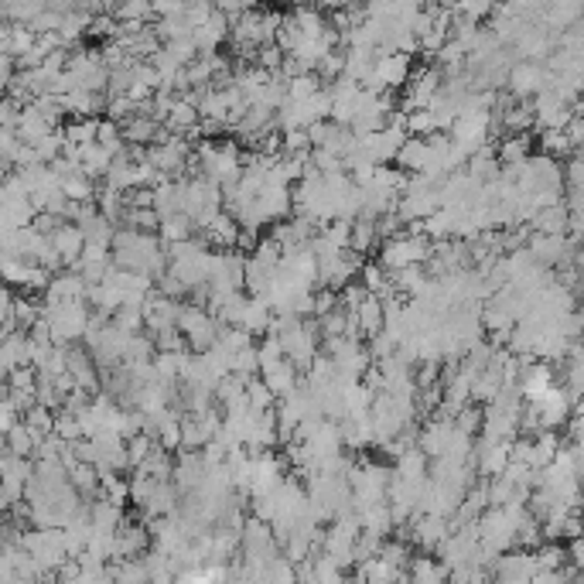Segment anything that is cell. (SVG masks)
<instances>
[{
	"label": "cell",
	"mask_w": 584,
	"mask_h": 584,
	"mask_svg": "<svg viewBox=\"0 0 584 584\" xmlns=\"http://www.w3.org/2000/svg\"><path fill=\"white\" fill-rule=\"evenodd\" d=\"M540 148L543 154H550V157H567V154L578 151V144H574V137L564 130H543L540 133Z\"/></svg>",
	"instance_id": "cell-27"
},
{
	"label": "cell",
	"mask_w": 584,
	"mask_h": 584,
	"mask_svg": "<svg viewBox=\"0 0 584 584\" xmlns=\"http://www.w3.org/2000/svg\"><path fill=\"white\" fill-rule=\"evenodd\" d=\"M389 277H393V287H396L400 298H417V294L428 287V281H431V274H428L424 263H411V267L389 270Z\"/></svg>",
	"instance_id": "cell-12"
},
{
	"label": "cell",
	"mask_w": 584,
	"mask_h": 584,
	"mask_svg": "<svg viewBox=\"0 0 584 584\" xmlns=\"http://www.w3.org/2000/svg\"><path fill=\"white\" fill-rule=\"evenodd\" d=\"M380 557H387L389 564L404 567V564H411V547H407V540H383Z\"/></svg>",
	"instance_id": "cell-47"
},
{
	"label": "cell",
	"mask_w": 584,
	"mask_h": 584,
	"mask_svg": "<svg viewBox=\"0 0 584 584\" xmlns=\"http://www.w3.org/2000/svg\"><path fill=\"white\" fill-rule=\"evenodd\" d=\"M318 324H322V339H328V335H346L348 311H346V308H335V311L322 315V318H318Z\"/></svg>",
	"instance_id": "cell-42"
},
{
	"label": "cell",
	"mask_w": 584,
	"mask_h": 584,
	"mask_svg": "<svg viewBox=\"0 0 584 584\" xmlns=\"http://www.w3.org/2000/svg\"><path fill=\"white\" fill-rule=\"evenodd\" d=\"M157 444V437H151L148 431L133 434V437H127V454H130V468H137L148 454H151V448Z\"/></svg>",
	"instance_id": "cell-37"
},
{
	"label": "cell",
	"mask_w": 584,
	"mask_h": 584,
	"mask_svg": "<svg viewBox=\"0 0 584 584\" xmlns=\"http://www.w3.org/2000/svg\"><path fill=\"white\" fill-rule=\"evenodd\" d=\"M52 243H55L59 257L65 260V267H76L79 257H83V250H86V233H83V226H79V222L65 219L62 226L52 233Z\"/></svg>",
	"instance_id": "cell-8"
},
{
	"label": "cell",
	"mask_w": 584,
	"mask_h": 584,
	"mask_svg": "<svg viewBox=\"0 0 584 584\" xmlns=\"http://www.w3.org/2000/svg\"><path fill=\"white\" fill-rule=\"evenodd\" d=\"M89 513H92V526H100V530H120V523H124V506L113 502L109 496L92 499Z\"/></svg>",
	"instance_id": "cell-19"
},
{
	"label": "cell",
	"mask_w": 584,
	"mask_h": 584,
	"mask_svg": "<svg viewBox=\"0 0 584 584\" xmlns=\"http://www.w3.org/2000/svg\"><path fill=\"white\" fill-rule=\"evenodd\" d=\"M35 151H38V161H44V164H52L55 157H62V151H65V130L55 127L52 133H44L42 140H35Z\"/></svg>",
	"instance_id": "cell-31"
},
{
	"label": "cell",
	"mask_w": 584,
	"mask_h": 584,
	"mask_svg": "<svg viewBox=\"0 0 584 584\" xmlns=\"http://www.w3.org/2000/svg\"><path fill=\"white\" fill-rule=\"evenodd\" d=\"M452 434H454V417H437L434 413V420H428L424 431L417 434V444L424 448L428 458H441V454L448 452V444H452Z\"/></svg>",
	"instance_id": "cell-7"
},
{
	"label": "cell",
	"mask_w": 584,
	"mask_h": 584,
	"mask_svg": "<svg viewBox=\"0 0 584 584\" xmlns=\"http://www.w3.org/2000/svg\"><path fill=\"white\" fill-rule=\"evenodd\" d=\"M120 127H124L127 144H154L157 140V130H161V120H154L148 113H133Z\"/></svg>",
	"instance_id": "cell-15"
},
{
	"label": "cell",
	"mask_w": 584,
	"mask_h": 584,
	"mask_svg": "<svg viewBox=\"0 0 584 584\" xmlns=\"http://www.w3.org/2000/svg\"><path fill=\"white\" fill-rule=\"evenodd\" d=\"M366 284L359 281V284H346V287H342V291H339V298H342V308H346V311H356V308H359V304L366 301Z\"/></svg>",
	"instance_id": "cell-49"
},
{
	"label": "cell",
	"mask_w": 584,
	"mask_h": 584,
	"mask_svg": "<svg viewBox=\"0 0 584 584\" xmlns=\"http://www.w3.org/2000/svg\"><path fill=\"white\" fill-rule=\"evenodd\" d=\"M239 229H243V226H239V219L233 216V212H226V209H222V212H219V216L212 219L205 229H202V236H205L209 246H216V250H233V246L239 243Z\"/></svg>",
	"instance_id": "cell-10"
},
{
	"label": "cell",
	"mask_w": 584,
	"mask_h": 584,
	"mask_svg": "<svg viewBox=\"0 0 584 584\" xmlns=\"http://www.w3.org/2000/svg\"><path fill=\"white\" fill-rule=\"evenodd\" d=\"M530 229H537V233H571V205H564V202L540 205L537 216L530 219Z\"/></svg>",
	"instance_id": "cell-11"
},
{
	"label": "cell",
	"mask_w": 584,
	"mask_h": 584,
	"mask_svg": "<svg viewBox=\"0 0 584 584\" xmlns=\"http://www.w3.org/2000/svg\"><path fill=\"white\" fill-rule=\"evenodd\" d=\"M537 571H540V561H537V550H530V547L506 550L492 564V578L499 581H533Z\"/></svg>",
	"instance_id": "cell-1"
},
{
	"label": "cell",
	"mask_w": 584,
	"mask_h": 584,
	"mask_svg": "<svg viewBox=\"0 0 584 584\" xmlns=\"http://www.w3.org/2000/svg\"><path fill=\"white\" fill-rule=\"evenodd\" d=\"M380 239V222L369 216H359L352 222V250H359V253H366L369 246Z\"/></svg>",
	"instance_id": "cell-28"
},
{
	"label": "cell",
	"mask_w": 584,
	"mask_h": 584,
	"mask_svg": "<svg viewBox=\"0 0 584 584\" xmlns=\"http://www.w3.org/2000/svg\"><path fill=\"white\" fill-rule=\"evenodd\" d=\"M89 294V281L76 270V267H62L52 284H48V291H44V301H79V298H86Z\"/></svg>",
	"instance_id": "cell-6"
},
{
	"label": "cell",
	"mask_w": 584,
	"mask_h": 584,
	"mask_svg": "<svg viewBox=\"0 0 584 584\" xmlns=\"http://www.w3.org/2000/svg\"><path fill=\"white\" fill-rule=\"evenodd\" d=\"M356 315H359V324H363V335H376L383 322H387V301L380 298V294H366V301L356 308Z\"/></svg>",
	"instance_id": "cell-17"
},
{
	"label": "cell",
	"mask_w": 584,
	"mask_h": 584,
	"mask_svg": "<svg viewBox=\"0 0 584 584\" xmlns=\"http://www.w3.org/2000/svg\"><path fill=\"white\" fill-rule=\"evenodd\" d=\"M311 151H315V140H311L308 127L284 133V154H311Z\"/></svg>",
	"instance_id": "cell-41"
},
{
	"label": "cell",
	"mask_w": 584,
	"mask_h": 584,
	"mask_svg": "<svg viewBox=\"0 0 584 584\" xmlns=\"http://www.w3.org/2000/svg\"><path fill=\"white\" fill-rule=\"evenodd\" d=\"M407 127H411V133H420V137H428V133H434L437 127V116H434V109H411L407 113Z\"/></svg>",
	"instance_id": "cell-39"
},
{
	"label": "cell",
	"mask_w": 584,
	"mask_h": 584,
	"mask_svg": "<svg viewBox=\"0 0 584 584\" xmlns=\"http://www.w3.org/2000/svg\"><path fill=\"white\" fill-rule=\"evenodd\" d=\"M448 7H454V14L472 18V21H485L489 14H496V0H452Z\"/></svg>",
	"instance_id": "cell-30"
},
{
	"label": "cell",
	"mask_w": 584,
	"mask_h": 584,
	"mask_svg": "<svg viewBox=\"0 0 584 584\" xmlns=\"http://www.w3.org/2000/svg\"><path fill=\"white\" fill-rule=\"evenodd\" d=\"M65 130V140L68 144H96L100 137V120L96 116H72L62 124Z\"/></svg>",
	"instance_id": "cell-22"
},
{
	"label": "cell",
	"mask_w": 584,
	"mask_h": 584,
	"mask_svg": "<svg viewBox=\"0 0 584 584\" xmlns=\"http://www.w3.org/2000/svg\"><path fill=\"white\" fill-rule=\"evenodd\" d=\"M322 236H328L339 250H348L352 246V219H332L322 229Z\"/></svg>",
	"instance_id": "cell-38"
},
{
	"label": "cell",
	"mask_w": 584,
	"mask_h": 584,
	"mask_svg": "<svg viewBox=\"0 0 584 584\" xmlns=\"http://www.w3.org/2000/svg\"><path fill=\"white\" fill-rule=\"evenodd\" d=\"M411 581H431V584H437L441 578H452V571H448V564L441 561H434V557H413L411 561Z\"/></svg>",
	"instance_id": "cell-26"
},
{
	"label": "cell",
	"mask_w": 584,
	"mask_h": 584,
	"mask_svg": "<svg viewBox=\"0 0 584 584\" xmlns=\"http://www.w3.org/2000/svg\"><path fill=\"white\" fill-rule=\"evenodd\" d=\"M441 72L437 68H417L411 76V83L404 86V100H400V109H428L434 103V96L441 92Z\"/></svg>",
	"instance_id": "cell-3"
},
{
	"label": "cell",
	"mask_w": 584,
	"mask_h": 584,
	"mask_svg": "<svg viewBox=\"0 0 584 584\" xmlns=\"http://www.w3.org/2000/svg\"><path fill=\"white\" fill-rule=\"evenodd\" d=\"M260 7H274V4H277V0H257Z\"/></svg>",
	"instance_id": "cell-51"
},
{
	"label": "cell",
	"mask_w": 584,
	"mask_h": 584,
	"mask_svg": "<svg viewBox=\"0 0 584 584\" xmlns=\"http://www.w3.org/2000/svg\"><path fill=\"white\" fill-rule=\"evenodd\" d=\"M113 157H116V154L96 140V144H86V151H83V168H86L89 178H96V181H100V178H107Z\"/></svg>",
	"instance_id": "cell-23"
},
{
	"label": "cell",
	"mask_w": 584,
	"mask_h": 584,
	"mask_svg": "<svg viewBox=\"0 0 584 584\" xmlns=\"http://www.w3.org/2000/svg\"><path fill=\"white\" fill-rule=\"evenodd\" d=\"M103 496H109L113 502H120V506H127L130 502V482H124L116 472H107V476H103Z\"/></svg>",
	"instance_id": "cell-44"
},
{
	"label": "cell",
	"mask_w": 584,
	"mask_h": 584,
	"mask_svg": "<svg viewBox=\"0 0 584 584\" xmlns=\"http://www.w3.org/2000/svg\"><path fill=\"white\" fill-rule=\"evenodd\" d=\"M4 437H7V448H11L14 454H24V458L38 454V444H42V434L35 431V428H28L24 417H21V424H14Z\"/></svg>",
	"instance_id": "cell-21"
},
{
	"label": "cell",
	"mask_w": 584,
	"mask_h": 584,
	"mask_svg": "<svg viewBox=\"0 0 584 584\" xmlns=\"http://www.w3.org/2000/svg\"><path fill=\"white\" fill-rule=\"evenodd\" d=\"M233 372H239V376H257L260 372V346L257 342H250V346H243L239 352H233Z\"/></svg>",
	"instance_id": "cell-32"
},
{
	"label": "cell",
	"mask_w": 584,
	"mask_h": 584,
	"mask_svg": "<svg viewBox=\"0 0 584 584\" xmlns=\"http://www.w3.org/2000/svg\"><path fill=\"white\" fill-rule=\"evenodd\" d=\"M198 229L195 226V219L192 216H185V212H174V216H168V219H161V239L164 243H181V239H188Z\"/></svg>",
	"instance_id": "cell-25"
},
{
	"label": "cell",
	"mask_w": 584,
	"mask_h": 584,
	"mask_svg": "<svg viewBox=\"0 0 584 584\" xmlns=\"http://www.w3.org/2000/svg\"><path fill=\"white\" fill-rule=\"evenodd\" d=\"M554 83V76L547 72V65H540L537 59H526V62H516L509 68V92L519 96V100H533L540 89H547Z\"/></svg>",
	"instance_id": "cell-2"
},
{
	"label": "cell",
	"mask_w": 584,
	"mask_h": 584,
	"mask_svg": "<svg viewBox=\"0 0 584 584\" xmlns=\"http://www.w3.org/2000/svg\"><path fill=\"white\" fill-rule=\"evenodd\" d=\"M537 561H540V571H554V567H564V561H567V554H564V547H561V543L543 540L540 547H537Z\"/></svg>",
	"instance_id": "cell-40"
},
{
	"label": "cell",
	"mask_w": 584,
	"mask_h": 584,
	"mask_svg": "<svg viewBox=\"0 0 584 584\" xmlns=\"http://www.w3.org/2000/svg\"><path fill=\"white\" fill-rule=\"evenodd\" d=\"M476 468L478 476L496 478L506 472V465L513 461V441H492V437H482L476 444Z\"/></svg>",
	"instance_id": "cell-4"
},
{
	"label": "cell",
	"mask_w": 584,
	"mask_h": 584,
	"mask_svg": "<svg viewBox=\"0 0 584 584\" xmlns=\"http://www.w3.org/2000/svg\"><path fill=\"white\" fill-rule=\"evenodd\" d=\"M164 48H168L181 65H192L195 59H198V44H195L192 35H188V38H172V42H164Z\"/></svg>",
	"instance_id": "cell-43"
},
{
	"label": "cell",
	"mask_w": 584,
	"mask_h": 584,
	"mask_svg": "<svg viewBox=\"0 0 584 584\" xmlns=\"http://www.w3.org/2000/svg\"><path fill=\"white\" fill-rule=\"evenodd\" d=\"M212 11H216V4H212V0H188V11H185V18H188V24H192V28H202V24H209Z\"/></svg>",
	"instance_id": "cell-48"
},
{
	"label": "cell",
	"mask_w": 584,
	"mask_h": 584,
	"mask_svg": "<svg viewBox=\"0 0 584 584\" xmlns=\"http://www.w3.org/2000/svg\"><path fill=\"white\" fill-rule=\"evenodd\" d=\"M260 376L267 380V387L277 393V400H281V396H287V393H291L294 387H301V380H304V372L294 366L287 356H284V359H277V363H270V366H263V369H260Z\"/></svg>",
	"instance_id": "cell-9"
},
{
	"label": "cell",
	"mask_w": 584,
	"mask_h": 584,
	"mask_svg": "<svg viewBox=\"0 0 584 584\" xmlns=\"http://www.w3.org/2000/svg\"><path fill=\"white\" fill-rule=\"evenodd\" d=\"M18 417H21V411L14 407V400H11V396H4V407H0V431L7 434L14 424H21Z\"/></svg>",
	"instance_id": "cell-50"
},
{
	"label": "cell",
	"mask_w": 584,
	"mask_h": 584,
	"mask_svg": "<svg viewBox=\"0 0 584 584\" xmlns=\"http://www.w3.org/2000/svg\"><path fill=\"white\" fill-rule=\"evenodd\" d=\"M137 472H144V476L157 478V482H168V478H174V461H172V448H164L161 441L151 448V454L137 465Z\"/></svg>",
	"instance_id": "cell-16"
},
{
	"label": "cell",
	"mask_w": 584,
	"mask_h": 584,
	"mask_svg": "<svg viewBox=\"0 0 584 584\" xmlns=\"http://www.w3.org/2000/svg\"><path fill=\"white\" fill-rule=\"evenodd\" d=\"M55 417H59V413L52 411V407H44V404H35L31 411L24 413V424H28V428H35V431L44 437V434L55 431Z\"/></svg>",
	"instance_id": "cell-35"
},
{
	"label": "cell",
	"mask_w": 584,
	"mask_h": 584,
	"mask_svg": "<svg viewBox=\"0 0 584 584\" xmlns=\"http://www.w3.org/2000/svg\"><path fill=\"white\" fill-rule=\"evenodd\" d=\"M428 157H431V144H428V137H420V133H411V140L400 148L396 154V164L404 168V172H424L428 168Z\"/></svg>",
	"instance_id": "cell-14"
},
{
	"label": "cell",
	"mask_w": 584,
	"mask_h": 584,
	"mask_svg": "<svg viewBox=\"0 0 584 584\" xmlns=\"http://www.w3.org/2000/svg\"><path fill=\"white\" fill-rule=\"evenodd\" d=\"M55 124H48V116H44L42 109L35 107V103H28L21 109V124H18V133H21V140L28 144H35V140H42L44 133H52Z\"/></svg>",
	"instance_id": "cell-18"
},
{
	"label": "cell",
	"mask_w": 584,
	"mask_h": 584,
	"mask_svg": "<svg viewBox=\"0 0 584 584\" xmlns=\"http://www.w3.org/2000/svg\"><path fill=\"white\" fill-rule=\"evenodd\" d=\"M113 322L120 324L124 332H130V335H137V332H144V328H148L144 308H137V304H124V308L113 315Z\"/></svg>",
	"instance_id": "cell-34"
},
{
	"label": "cell",
	"mask_w": 584,
	"mask_h": 584,
	"mask_svg": "<svg viewBox=\"0 0 584 584\" xmlns=\"http://www.w3.org/2000/svg\"><path fill=\"white\" fill-rule=\"evenodd\" d=\"M120 226L144 229V233H157V229H161V216H157L154 205H148V209H140V205H127V209H124V219H120Z\"/></svg>",
	"instance_id": "cell-24"
},
{
	"label": "cell",
	"mask_w": 584,
	"mask_h": 584,
	"mask_svg": "<svg viewBox=\"0 0 584 584\" xmlns=\"http://www.w3.org/2000/svg\"><path fill=\"white\" fill-rule=\"evenodd\" d=\"M246 396H250V407H253V411H274V407H277V393L267 387V380H263L260 372L250 380Z\"/></svg>",
	"instance_id": "cell-29"
},
{
	"label": "cell",
	"mask_w": 584,
	"mask_h": 584,
	"mask_svg": "<svg viewBox=\"0 0 584 584\" xmlns=\"http://www.w3.org/2000/svg\"><path fill=\"white\" fill-rule=\"evenodd\" d=\"M448 533H452V519L437 516V513H420V516L411 523V540L417 543L424 554L437 550L441 543L448 540Z\"/></svg>",
	"instance_id": "cell-5"
},
{
	"label": "cell",
	"mask_w": 584,
	"mask_h": 584,
	"mask_svg": "<svg viewBox=\"0 0 584 584\" xmlns=\"http://www.w3.org/2000/svg\"><path fill=\"white\" fill-rule=\"evenodd\" d=\"M154 342H157V352H188V335L178 324L164 328V332H154Z\"/></svg>",
	"instance_id": "cell-36"
},
{
	"label": "cell",
	"mask_w": 584,
	"mask_h": 584,
	"mask_svg": "<svg viewBox=\"0 0 584 584\" xmlns=\"http://www.w3.org/2000/svg\"><path fill=\"white\" fill-rule=\"evenodd\" d=\"M496 151L502 164H519V161H526V157H530V137H526V130L506 133L496 144Z\"/></svg>",
	"instance_id": "cell-20"
},
{
	"label": "cell",
	"mask_w": 584,
	"mask_h": 584,
	"mask_svg": "<svg viewBox=\"0 0 584 584\" xmlns=\"http://www.w3.org/2000/svg\"><path fill=\"white\" fill-rule=\"evenodd\" d=\"M284 59H287V52H284L281 44H263L253 62H257L260 68H267V72H281Z\"/></svg>",
	"instance_id": "cell-45"
},
{
	"label": "cell",
	"mask_w": 584,
	"mask_h": 584,
	"mask_svg": "<svg viewBox=\"0 0 584 584\" xmlns=\"http://www.w3.org/2000/svg\"><path fill=\"white\" fill-rule=\"evenodd\" d=\"M315 72L322 76V83H332V79H339V76L346 72V52H342V48H332L328 55H322V62L315 65Z\"/></svg>",
	"instance_id": "cell-33"
},
{
	"label": "cell",
	"mask_w": 584,
	"mask_h": 584,
	"mask_svg": "<svg viewBox=\"0 0 584 584\" xmlns=\"http://www.w3.org/2000/svg\"><path fill=\"white\" fill-rule=\"evenodd\" d=\"M86 301L96 308V311H107V315H116L124 304H127V294L116 281H103V284H89Z\"/></svg>",
	"instance_id": "cell-13"
},
{
	"label": "cell",
	"mask_w": 584,
	"mask_h": 584,
	"mask_svg": "<svg viewBox=\"0 0 584 584\" xmlns=\"http://www.w3.org/2000/svg\"><path fill=\"white\" fill-rule=\"evenodd\" d=\"M137 113V103L130 100L127 92H120V96H109V103H107V113L103 116H109V120H127V116H133Z\"/></svg>",
	"instance_id": "cell-46"
}]
</instances>
